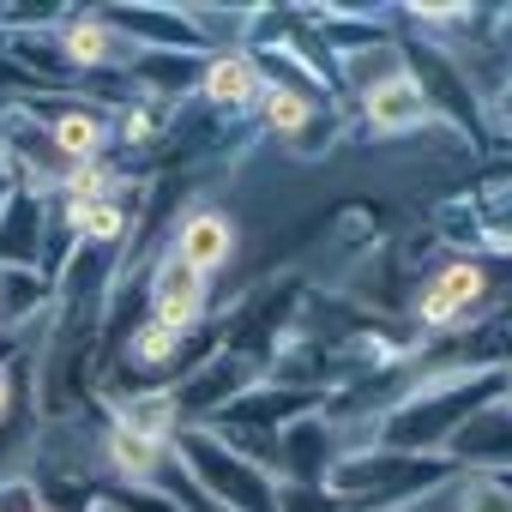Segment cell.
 <instances>
[{
  "mask_svg": "<svg viewBox=\"0 0 512 512\" xmlns=\"http://www.w3.org/2000/svg\"><path fill=\"white\" fill-rule=\"evenodd\" d=\"M115 458H121L133 476H145V470L157 464V440H151V434H115Z\"/></svg>",
  "mask_w": 512,
  "mask_h": 512,
  "instance_id": "52a82bcc",
  "label": "cell"
},
{
  "mask_svg": "<svg viewBox=\"0 0 512 512\" xmlns=\"http://www.w3.org/2000/svg\"><path fill=\"white\" fill-rule=\"evenodd\" d=\"M205 91L217 97V103H247L253 97V61H217L211 67V79H205Z\"/></svg>",
  "mask_w": 512,
  "mask_h": 512,
  "instance_id": "5b68a950",
  "label": "cell"
},
{
  "mask_svg": "<svg viewBox=\"0 0 512 512\" xmlns=\"http://www.w3.org/2000/svg\"><path fill=\"white\" fill-rule=\"evenodd\" d=\"M97 139H103L97 115H67V121L55 127V145H61L67 157H85V151H97Z\"/></svg>",
  "mask_w": 512,
  "mask_h": 512,
  "instance_id": "8992f818",
  "label": "cell"
},
{
  "mask_svg": "<svg viewBox=\"0 0 512 512\" xmlns=\"http://www.w3.org/2000/svg\"><path fill=\"white\" fill-rule=\"evenodd\" d=\"M0 410H7V380H0Z\"/></svg>",
  "mask_w": 512,
  "mask_h": 512,
  "instance_id": "8fae6325",
  "label": "cell"
},
{
  "mask_svg": "<svg viewBox=\"0 0 512 512\" xmlns=\"http://www.w3.org/2000/svg\"><path fill=\"white\" fill-rule=\"evenodd\" d=\"M169 350H175V332H163V326H151V332L133 338V356H139V362H163Z\"/></svg>",
  "mask_w": 512,
  "mask_h": 512,
  "instance_id": "9c48e42d",
  "label": "cell"
},
{
  "mask_svg": "<svg viewBox=\"0 0 512 512\" xmlns=\"http://www.w3.org/2000/svg\"><path fill=\"white\" fill-rule=\"evenodd\" d=\"M223 253H229V223L217 211L187 217V229H181V260L193 272H205V266H223Z\"/></svg>",
  "mask_w": 512,
  "mask_h": 512,
  "instance_id": "7a4b0ae2",
  "label": "cell"
},
{
  "mask_svg": "<svg viewBox=\"0 0 512 512\" xmlns=\"http://www.w3.org/2000/svg\"><path fill=\"white\" fill-rule=\"evenodd\" d=\"M272 121H278V127H302V121H308V103H302L296 91H272Z\"/></svg>",
  "mask_w": 512,
  "mask_h": 512,
  "instance_id": "30bf717a",
  "label": "cell"
},
{
  "mask_svg": "<svg viewBox=\"0 0 512 512\" xmlns=\"http://www.w3.org/2000/svg\"><path fill=\"white\" fill-rule=\"evenodd\" d=\"M368 103H374V121H380V127H410V121L422 115V97H416V85H404V79H392V91L380 85Z\"/></svg>",
  "mask_w": 512,
  "mask_h": 512,
  "instance_id": "277c9868",
  "label": "cell"
},
{
  "mask_svg": "<svg viewBox=\"0 0 512 512\" xmlns=\"http://www.w3.org/2000/svg\"><path fill=\"white\" fill-rule=\"evenodd\" d=\"M470 296H482V272H476V266H446V272H440V284L428 290L422 314H428V320H452Z\"/></svg>",
  "mask_w": 512,
  "mask_h": 512,
  "instance_id": "3957f363",
  "label": "cell"
},
{
  "mask_svg": "<svg viewBox=\"0 0 512 512\" xmlns=\"http://www.w3.org/2000/svg\"><path fill=\"white\" fill-rule=\"evenodd\" d=\"M199 302H205L199 272H193L187 260H169V266L157 272V326H163V332L193 326V320H199Z\"/></svg>",
  "mask_w": 512,
  "mask_h": 512,
  "instance_id": "6da1fadb",
  "label": "cell"
},
{
  "mask_svg": "<svg viewBox=\"0 0 512 512\" xmlns=\"http://www.w3.org/2000/svg\"><path fill=\"white\" fill-rule=\"evenodd\" d=\"M67 49H73V61H103V49H109V37H103L97 25H79V31L67 37Z\"/></svg>",
  "mask_w": 512,
  "mask_h": 512,
  "instance_id": "ba28073f",
  "label": "cell"
}]
</instances>
